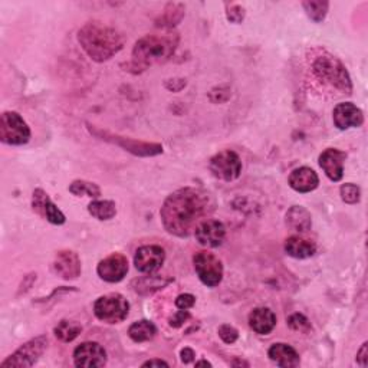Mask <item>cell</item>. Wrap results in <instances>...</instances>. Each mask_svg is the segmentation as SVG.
<instances>
[{
	"label": "cell",
	"mask_w": 368,
	"mask_h": 368,
	"mask_svg": "<svg viewBox=\"0 0 368 368\" xmlns=\"http://www.w3.org/2000/svg\"><path fill=\"white\" fill-rule=\"evenodd\" d=\"M347 155L336 148H327L320 156V166L331 181H341L344 176V163Z\"/></svg>",
	"instance_id": "2e32d148"
},
{
	"label": "cell",
	"mask_w": 368,
	"mask_h": 368,
	"mask_svg": "<svg viewBox=\"0 0 368 368\" xmlns=\"http://www.w3.org/2000/svg\"><path fill=\"white\" fill-rule=\"evenodd\" d=\"M30 138L26 121L15 111H6L0 118V140L9 145H23Z\"/></svg>",
	"instance_id": "52a82bcc"
},
{
	"label": "cell",
	"mask_w": 368,
	"mask_h": 368,
	"mask_svg": "<svg viewBox=\"0 0 368 368\" xmlns=\"http://www.w3.org/2000/svg\"><path fill=\"white\" fill-rule=\"evenodd\" d=\"M203 365H204V367H211V364H210L209 361H204V360L196 362V367H203Z\"/></svg>",
	"instance_id": "f35d334b"
},
{
	"label": "cell",
	"mask_w": 368,
	"mask_h": 368,
	"mask_svg": "<svg viewBox=\"0 0 368 368\" xmlns=\"http://www.w3.org/2000/svg\"><path fill=\"white\" fill-rule=\"evenodd\" d=\"M315 251H317L315 243L301 236H291L285 242V252L295 259L311 258L314 256Z\"/></svg>",
	"instance_id": "7402d4cb"
},
{
	"label": "cell",
	"mask_w": 368,
	"mask_h": 368,
	"mask_svg": "<svg viewBox=\"0 0 368 368\" xmlns=\"http://www.w3.org/2000/svg\"><path fill=\"white\" fill-rule=\"evenodd\" d=\"M130 303L121 294L100 296L94 303L96 317L105 324H118L129 317Z\"/></svg>",
	"instance_id": "5b68a950"
},
{
	"label": "cell",
	"mask_w": 368,
	"mask_h": 368,
	"mask_svg": "<svg viewBox=\"0 0 368 368\" xmlns=\"http://www.w3.org/2000/svg\"><path fill=\"white\" fill-rule=\"evenodd\" d=\"M180 357H181V361L184 364H189V362H192L195 360L196 354H195V351L192 348H183L181 353H180Z\"/></svg>",
	"instance_id": "8d00e7d4"
},
{
	"label": "cell",
	"mask_w": 368,
	"mask_h": 368,
	"mask_svg": "<svg viewBox=\"0 0 368 368\" xmlns=\"http://www.w3.org/2000/svg\"><path fill=\"white\" fill-rule=\"evenodd\" d=\"M184 15V6L180 4H170L167 5L160 26H174L177 25Z\"/></svg>",
	"instance_id": "f1b7e54d"
},
{
	"label": "cell",
	"mask_w": 368,
	"mask_h": 368,
	"mask_svg": "<svg viewBox=\"0 0 368 368\" xmlns=\"http://www.w3.org/2000/svg\"><path fill=\"white\" fill-rule=\"evenodd\" d=\"M268 357L276 365L284 367V368H294L301 364V358L296 350L284 343L273 344L268 351Z\"/></svg>",
	"instance_id": "ffe728a7"
},
{
	"label": "cell",
	"mask_w": 368,
	"mask_h": 368,
	"mask_svg": "<svg viewBox=\"0 0 368 368\" xmlns=\"http://www.w3.org/2000/svg\"><path fill=\"white\" fill-rule=\"evenodd\" d=\"M195 236L204 248H219L226 237V228L219 221L207 219L197 226Z\"/></svg>",
	"instance_id": "4fadbf2b"
},
{
	"label": "cell",
	"mask_w": 368,
	"mask_h": 368,
	"mask_svg": "<svg viewBox=\"0 0 368 368\" xmlns=\"http://www.w3.org/2000/svg\"><path fill=\"white\" fill-rule=\"evenodd\" d=\"M313 71L321 82L339 89L343 94H351V78L340 59L329 53L320 55L313 63Z\"/></svg>",
	"instance_id": "277c9868"
},
{
	"label": "cell",
	"mask_w": 368,
	"mask_h": 368,
	"mask_svg": "<svg viewBox=\"0 0 368 368\" xmlns=\"http://www.w3.org/2000/svg\"><path fill=\"white\" fill-rule=\"evenodd\" d=\"M320 184L318 174L310 167H299L289 176V186L298 193L314 192Z\"/></svg>",
	"instance_id": "d6986e66"
},
{
	"label": "cell",
	"mask_w": 368,
	"mask_h": 368,
	"mask_svg": "<svg viewBox=\"0 0 368 368\" xmlns=\"http://www.w3.org/2000/svg\"><path fill=\"white\" fill-rule=\"evenodd\" d=\"M88 211L98 221H110L117 214V206L111 200H96L89 203Z\"/></svg>",
	"instance_id": "d4e9b609"
},
{
	"label": "cell",
	"mask_w": 368,
	"mask_h": 368,
	"mask_svg": "<svg viewBox=\"0 0 368 368\" xmlns=\"http://www.w3.org/2000/svg\"><path fill=\"white\" fill-rule=\"evenodd\" d=\"M78 41L88 56L96 63H104L124 46V37L101 22H88L78 32Z\"/></svg>",
	"instance_id": "7a4b0ae2"
},
{
	"label": "cell",
	"mask_w": 368,
	"mask_h": 368,
	"mask_svg": "<svg viewBox=\"0 0 368 368\" xmlns=\"http://www.w3.org/2000/svg\"><path fill=\"white\" fill-rule=\"evenodd\" d=\"M177 45L178 37L176 34L147 35L136 42L133 49V64L141 70L163 64L174 53Z\"/></svg>",
	"instance_id": "3957f363"
},
{
	"label": "cell",
	"mask_w": 368,
	"mask_h": 368,
	"mask_svg": "<svg viewBox=\"0 0 368 368\" xmlns=\"http://www.w3.org/2000/svg\"><path fill=\"white\" fill-rule=\"evenodd\" d=\"M367 361H368V343H364L360 351L357 353V364H360L361 367H367Z\"/></svg>",
	"instance_id": "d590c367"
},
{
	"label": "cell",
	"mask_w": 368,
	"mask_h": 368,
	"mask_svg": "<svg viewBox=\"0 0 368 368\" xmlns=\"http://www.w3.org/2000/svg\"><path fill=\"white\" fill-rule=\"evenodd\" d=\"M70 192L74 196H88L92 199H98L101 196V189L98 188V184L96 183H91L86 180H75L71 183L70 186Z\"/></svg>",
	"instance_id": "4316f807"
},
{
	"label": "cell",
	"mask_w": 368,
	"mask_h": 368,
	"mask_svg": "<svg viewBox=\"0 0 368 368\" xmlns=\"http://www.w3.org/2000/svg\"><path fill=\"white\" fill-rule=\"evenodd\" d=\"M53 270L67 281L77 280L81 275V259L72 251H60L55 256Z\"/></svg>",
	"instance_id": "ac0fdd59"
},
{
	"label": "cell",
	"mask_w": 368,
	"mask_h": 368,
	"mask_svg": "<svg viewBox=\"0 0 368 368\" xmlns=\"http://www.w3.org/2000/svg\"><path fill=\"white\" fill-rule=\"evenodd\" d=\"M341 199L348 203V204H355L360 202V197H361V190L360 188L357 186V184H353V183H347V184H343L341 186Z\"/></svg>",
	"instance_id": "f546056e"
},
{
	"label": "cell",
	"mask_w": 368,
	"mask_h": 368,
	"mask_svg": "<svg viewBox=\"0 0 368 368\" xmlns=\"http://www.w3.org/2000/svg\"><path fill=\"white\" fill-rule=\"evenodd\" d=\"M169 367V362L163 361V360H150V361H145L143 364V367Z\"/></svg>",
	"instance_id": "74e56055"
},
{
	"label": "cell",
	"mask_w": 368,
	"mask_h": 368,
	"mask_svg": "<svg viewBox=\"0 0 368 368\" xmlns=\"http://www.w3.org/2000/svg\"><path fill=\"white\" fill-rule=\"evenodd\" d=\"M210 171L214 177L225 181L236 180L242 173V162L235 151L225 150L210 159Z\"/></svg>",
	"instance_id": "30bf717a"
},
{
	"label": "cell",
	"mask_w": 368,
	"mask_h": 368,
	"mask_svg": "<svg viewBox=\"0 0 368 368\" xmlns=\"http://www.w3.org/2000/svg\"><path fill=\"white\" fill-rule=\"evenodd\" d=\"M287 226L298 233L308 232L313 226L311 213L302 206H292L287 213Z\"/></svg>",
	"instance_id": "603a6c76"
},
{
	"label": "cell",
	"mask_w": 368,
	"mask_h": 368,
	"mask_svg": "<svg viewBox=\"0 0 368 368\" xmlns=\"http://www.w3.org/2000/svg\"><path fill=\"white\" fill-rule=\"evenodd\" d=\"M88 130L91 134H94L96 137L108 141V143H114L118 144L119 147H122L124 150L133 152L134 156H141V157H151V156H157L162 155L163 152V147L160 144H155V143H143V141H136L131 138H126V137H121V136H114L111 133L103 131V130H97L94 127H91L89 124Z\"/></svg>",
	"instance_id": "9c48e42d"
},
{
	"label": "cell",
	"mask_w": 368,
	"mask_h": 368,
	"mask_svg": "<svg viewBox=\"0 0 368 368\" xmlns=\"http://www.w3.org/2000/svg\"><path fill=\"white\" fill-rule=\"evenodd\" d=\"M302 6L311 20H314L315 23H321L328 13L329 4L325 2V0H317V2L308 0V2H303Z\"/></svg>",
	"instance_id": "83f0119b"
},
{
	"label": "cell",
	"mask_w": 368,
	"mask_h": 368,
	"mask_svg": "<svg viewBox=\"0 0 368 368\" xmlns=\"http://www.w3.org/2000/svg\"><path fill=\"white\" fill-rule=\"evenodd\" d=\"M251 328L261 335H268L276 327V315L269 308H255L249 314Z\"/></svg>",
	"instance_id": "44dd1931"
},
{
	"label": "cell",
	"mask_w": 368,
	"mask_h": 368,
	"mask_svg": "<svg viewBox=\"0 0 368 368\" xmlns=\"http://www.w3.org/2000/svg\"><path fill=\"white\" fill-rule=\"evenodd\" d=\"M214 210L211 196L195 188L180 189L170 195L160 211L166 230L178 237H188Z\"/></svg>",
	"instance_id": "6da1fadb"
},
{
	"label": "cell",
	"mask_w": 368,
	"mask_h": 368,
	"mask_svg": "<svg viewBox=\"0 0 368 368\" xmlns=\"http://www.w3.org/2000/svg\"><path fill=\"white\" fill-rule=\"evenodd\" d=\"M48 348V339L45 335L25 343L8 360L2 362V368H29L38 362Z\"/></svg>",
	"instance_id": "8992f818"
},
{
	"label": "cell",
	"mask_w": 368,
	"mask_h": 368,
	"mask_svg": "<svg viewBox=\"0 0 368 368\" xmlns=\"http://www.w3.org/2000/svg\"><path fill=\"white\" fill-rule=\"evenodd\" d=\"M157 334V328L156 325L152 324L151 321H147V320H141V321H137L134 322L130 329H129V335L130 339L134 341V343H145V341H150L156 336Z\"/></svg>",
	"instance_id": "cb8c5ba5"
},
{
	"label": "cell",
	"mask_w": 368,
	"mask_h": 368,
	"mask_svg": "<svg viewBox=\"0 0 368 368\" xmlns=\"http://www.w3.org/2000/svg\"><path fill=\"white\" fill-rule=\"evenodd\" d=\"M189 318H190L189 311H183V310H180V311L176 313V315H174L173 318H170V325L174 327V328H180V327H181L184 322H186Z\"/></svg>",
	"instance_id": "e575fe53"
},
{
	"label": "cell",
	"mask_w": 368,
	"mask_h": 368,
	"mask_svg": "<svg viewBox=\"0 0 368 368\" xmlns=\"http://www.w3.org/2000/svg\"><path fill=\"white\" fill-rule=\"evenodd\" d=\"M226 16L228 20H230L232 23H240L244 19V9L239 5H232L230 8H228Z\"/></svg>",
	"instance_id": "836d02e7"
},
{
	"label": "cell",
	"mask_w": 368,
	"mask_h": 368,
	"mask_svg": "<svg viewBox=\"0 0 368 368\" xmlns=\"http://www.w3.org/2000/svg\"><path fill=\"white\" fill-rule=\"evenodd\" d=\"M195 270L199 280L210 288L218 287L223 280V265L222 261L211 252L202 251L193 256Z\"/></svg>",
	"instance_id": "ba28073f"
},
{
	"label": "cell",
	"mask_w": 368,
	"mask_h": 368,
	"mask_svg": "<svg viewBox=\"0 0 368 368\" xmlns=\"http://www.w3.org/2000/svg\"><path fill=\"white\" fill-rule=\"evenodd\" d=\"M97 273L105 282H119L129 273V259L121 254H112L98 263Z\"/></svg>",
	"instance_id": "8fae6325"
},
{
	"label": "cell",
	"mask_w": 368,
	"mask_h": 368,
	"mask_svg": "<svg viewBox=\"0 0 368 368\" xmlns=\"http://www.w3.org/2000/svg\"><path fill=\"white\" fill-rule=\"evenodd\" d=\"M288 325L294 329V331H299V332H308L311 329V324L310 321L306 320V317H303L302 314H294L288 318Z\"/></svg>",
	"instance_id": "4dcf8cb0"
},
{
	"label": "cell",
	"mask_w": 368,
	"mask_h": 368,
	"mask_svg": "<svg viewBox=\"0 0 368 368\" xmlns=\"http://www.w3.org/2000/svg\"><path fill=\"white\" fill-rule=\"evenodd\" d=\"M166 259V252L162 247L157 244H148V247H141L137 249L134 256V265L137 270L143 273H151L157 270Z\"/></svg>",
	"instance_id": "5bb4252c"
},
{
	"label": "cell",
	"mask_w": 368,
	"mask_h": 368,
	"mask_svg": "<svg viewBox=\"0 0 368 368\" xmlns=\"http://www.w3.org/2000/svg\"><path fill=\"white\" fill-rule=\"evenodd\" d=\"M334 124L339 130H348L351 127H361L364 122L362 111L351 103H341L334 108Z\"/></svg>",
	"instance_id": "e0dca14e"
},
{
	"label": "cell",
	"mask_w": 368,
	"mask_h": 368,
	"mask_svg": "<svg viewBox=\"0 0 368 368\" xmlns=\"http://www.w3.org/2000/svg\"><path fill=\"white\" fill-rule=\"evenodd\" d=\"M196 303V296L192 294H181L176 298V306L178 310L189 311Z\"/></svg>",
	"instance_id": "d6a6232c"
},
{
	"label": "cell",
	"mask_w": 368,
	"mask_h": 368,
	"mask_svg": "<svg viewBox=\"0 0 368 368\" xmlns=\"http://www.w3.org/2000/svg\"><path fill=\"white\" fill-rule=\"evenodd\" d=\"M74 362L81 368H96L107 364V353L98 343H82L74 351Z\"/></svg>",
	"instance_id": "7c38bea8"
},
{
	"label": "cell",
	"mask_w": 368,
	"mask_h": 368,
	"mask_svg": "<svg viewBox=\"0 0 368 368\" xmlns=\"http://www.w3.org/2000/svg\"><path fill=\"white\" fill-rule=\"evenodd\" d=\"M32 209L37 211L41 218L48 221L52 225H64L65 214L60 211L49 199V196L42 190L37 189L32 195Z\"/></svg>",
	"instance_id": "9a60e30c"
},
{
	"label": "cell",
	"mask_w": 368,
	"mask_h": 368,
	"mask_svg": "<svg viewBox=\"0 0 368 368\" xmlns=\"http://www.w3.org/2000/svg\"><path fill=\"white\" fill-rule=\"evenodd\" d=\"M53 332L58 340H60L63 343H71L82 332V327L78 322L63 320L55 327Z\"/></svg>",
	"instance_id": "484cf974"
},
{
	"label": "cell",
	"mask_w": 368,
	"mask_h": 368,
	"mask_svg": "<svg viewBox=\"0 0 368 368\" xmlns=\"http://www.w3.org/2000/svg\"><path fill=\"white\" fill-rule=\"evenodd\" d=\"M219 336H221L223 343H226V344H233V343H236V340L239 339V332H237V329L233 328L232 325L223 324V325L219 328Z\"/></svg>",
	"instance_id": "1f68e13d"
}]
</instances>
